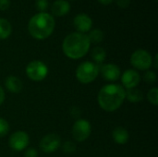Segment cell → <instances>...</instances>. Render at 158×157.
<instances>
[{"label":"cell","mask_w":158,"mask_h":157,"mask_svg":"<svg viewBox=\"0 0 158 157\" xmlns=\"http://www.w3.org/2000/svg\"><path fill=\"white\" fill-rule=\"evenodd\" d=\"M125 100V89L119 84L105 85L98 93L97 102L102 109L113 112L118 109Z\"/></svg>","instance_id":"cell-1"},{"label":"cell","mask_w":158,"mask_h":157,"mask_svg":"<svg viewBox=\"0 0 158 157\" xmlns=\"http://www.w3.org/2000/svg\"><path fill=\"white\" fill-rule=\"evenodd\" d=\"M91 43L87 34L81 32H72L66 36L62 43L64 54L71 59L83 57L90 50Z\"/></svg>","instance_id":"cell-2"},{"label":"cell","mask_w":158,"mask_h":157,"mask_svg":"<svg viewBox=\"0 0 158 157\" xmlns=\"http://www.w3.org/2000/svg\"><path fill=\"white\" fill-rule=\"evenodd\" d=\"M56 21L54 17L46 12H39L31 18L28 30L30 34L36 40H44L54 31Z\"/></svg>","instance_id":"cell-3"},{"label":"cell","mask_w":158,"mask_h":157,"mask_svg":"<svg viewBox=\"0 0 158 157\" xmlns=\"http://www.w3.org/2000/svg\"><path fill=\"white\" fill-rule=\"evenodd\" d=\"M99 65L85 61L79 65L76 69V78L77 80L83 84H88L93 82L98 76L99 73Z\"/></svg>","instance_id":"cell-4"},{"label":"cell","mask_w":158,"mask_h":157,"mask_svg":"<svg viewBox=\"0 0 158 157\" xmlns=\"http://www.w3.org/2000/svg\"><path fill=\"white\" fill-rule=\"evenodd\" d=\"M131 63L136 69L147 70L153 65V57L148 51L144 49H138L132 53L131 56Z\"/></svg>","instance_id":"cell-5"},{"label":"cell","mask_w":158,"mask_h":157,"mask_svg":"<svg viewBox=\"0 0 158 157\" xmlns=\"http://www.w3.org/2000/svg\"><path fill=\"white\" fill-rule=\"evenodd\" d=\"M26 74L30 80L33 81H41L46 78L48 68L43 61L33 60L27 65Z\"/></svg>","instance_id":"cell-6"},{"label":"cell","mask_w":158,"mask_h":157,"mask_svg":"<svg viewBox=\"0 0 158 157\" xmlns=\"http://www.w3.org/2000/svg\"><path fill=\"white\" fill-rule=\"evenodd\" d=\"M92 127L86 119H78L72 127V136L76 142L81 143L87 140L91 134Z\"/></svg>","instance_id":"cell-7"},{"label":"cell","mask_w":158,"mask_h":157,"mask_svg":"<svg viewBox=\"0 0 158 157\" xmlns=\"http://www.w3.org/2000/svg\"><path fill=\"white\" fill-rule=\"evenodd\" d=\"M29 142H30L29 135L25 131L19 130L10 135L8 140V145L12 150L20 152L23 151L28 146Z\"/></svg>","instance_id":"cell-8"},{"label":"cell","mask_w":158,"mask_h":157,"mask_svg":"<svg viewBox=\"0 0 158 157\" xmlns=\"http://www.w3.org/2000/svg\"><path fill=\"white\" fill-rule=\"evenodd\" d=\"M60 145H61L60 137L55 133H50V134L45 135L39 143L40 149L43 152L47 153V154L57 151Z\"/></svg>","instance_id":"cell-9"},{"label":"cell","mask_w":158,"mask_h":157,"mask_svg":"<svg viewBox=\"0 0 158 157\" xmlns=\"http://www.w3.org/2000/svg\"><path fill=\"white\" fill-rule=\"evenodd\" d=\"M140 81H141V76L139 72L134 69H128L121 76L122 85L126 89L136 88L139 85Z\"/></svg>","instance_id":"cell-10"},{"label":"cell","mask_w":158,"mask_h":157,"mask_svg":"<svg viewBox=\"0 0 158 157\" xmlns=\"http://www.w3.org/2000/svg\"><path fill=\"white\" fill-rule=\"evenodd\" d=\"M73 24L78 32L86 33L91 31L93 26V20L87 14L81 13L74 18Z\"/></svg>","instance_id":"cell-11"},{"label":"cell","mask_w":158,"mask_h":157,"mask_svg":"<svg viewBox=\"0 0 158 157\" xmlns=\"http://www.w3.org/2000/svg\"><path fill=\"white\" fill-rule=\"evenodd\" d=\"M102 77L108 81H115L120 77V69L115 64H106L99 68Z\"/></svg>","instance_id":"cell-12"},{"label":"cell","mask_w":158,"mask_h":157,"mask_svg":"<svg viewBox=\"0 0 158 157\" xmlns=\"http://www.w3.org/2000/svg\"><path fill=\"white\" fill-rule=\"evenodd\" d=\"M70 10V5L67 0H56L51 6L53 15L56 17H62L67 15Z\"/></svg>","instance_id":"cell-13"},{"label":"cell","mask_w":158,"mask_h":157,"mask_svg":"<svg viewBox=\"0 0 158 157\" xmlns=\"http://www.w3.org/2000/svg\"><path fill=\"white\" fill-rule=\"evenodd\" d=\"M5 85H6V88L10 93H20L23 87L22 81L15 76H8L5 81Z\"/></svg>","instance_id":"cell-14"},{"label":"cell","mask_w":158,"mask_h":157,"mask_svg":"<svg viewBox=\"0 0 158 157\" xmlns=\"http://www.w3.org/2000/svg\"><path fill=\"white\" fill-rule=\"evenodd\" d=\"M112 138L118 144H125L129 141L130 135L126 129L123 127H117L112 132Z\"/></svg>","instance_id":"cell-15"},{"label":"cell","mask_w":158,"mask_h":157,"mask_svg":"<svg viewBox=\"0 0 158 157\" xmlns=\"http://www.w3.org/2000/svg\"><path fill=\"white\" fill-rule=\"evenodd\" d=\"M125 99L131 103H139L143 99V94L137 88L127 89L125 90Z\"/></svg>","instance_id":"cell-16"},{"label":"cell","mask_w":158,"mask_h":157,"mask_svg":"<svg viewBox=\"0 0 158 157\" xmlns=\"http://www.w3.org/2000/svg\"><path fill=\"white\" fill-rule=\"evenodd\" d=\"M12 32L11 23L4 18H0V40L7 39Z\"/></svg>","instance_id":"cell-17"},{"label":"cell","mask_w":158,"mask_h":157,"mask_svg":"<svg viewBox=\"0 0 158 157\" xmlns=\"http://www.w3.org/2000/svg\"><path fill=\"white\" fill-rule=\"evenodd\" d=\"M92 58L95 61V64H101L105 61L106 56V50L101 47V46H95L92 50Z\"/></svg>","instance_id":"cell-18"},{"label":"cell","mask_w":158,"mask_h":157,"mask_svg":"<svg viewBox=\"0 0 158 157\" xmlns=\"http://www.w3.org/2000/svg\"><path fill=\"white\" fill-rule=\"evenodd\" d=\"M89 41L91 43H100L104 40V32L100 29H94L89 31V34H87Z\"/></svg>","instance_id":"cell-19"},{"label":"cell","mask_w":158,"mask_h":157,"mask_svg":"<svg viewBox=\"0 0 158 157\" xmlns=\"http://www.w3.org/2000/svg\"><path fill=\"white\" fill-rule=\"evenodd\" d=\"M147 99L148 101L154 105H158V88L155 87V88H152L148 93H147Z\"/></svg>","instance_id":"cell-20"},{"label":"cell","mask_w":158,"mask_h":157,"mask_svg":"<svg viewBox=\"0 0 158 157\" xmlns=\"http://www.w3.org/2000/svg\"><path fill=\"white\" fill-rule=\"evenodd\" d=\"M9 131V125L7 121L2 118H0V138L5 137Z\"/></svg>","instance_id":"cell-21"},{"label":"cell","mask_w":158,"mask_h":157,"mask_svg":"<svg viewBox=\"0 0 158 157\" xmlns=\"http://www.w3.org/2000/svg\"><path fill=\"white\" fill-rule=\"evenodd\" d=\"M143 80L145 81L146 83L148 84H153L156 82V72L154 71H151V70H148L145 72L144 76H143Z\"/></svg>","instance_id":"cell-22"},{"label":"cell","mask_w":158,"mask_h":157,"mask_svg":"<svg viewBox=\"0 0 158 157\" xmlns=\"http://www.w3.org/2000/svg\"><path fill=\"white\" fill-rule=\"evenodd\" d=\"M62 149L66 154H72L76 150V145L72 142H65L62 145Z\"/></svg>","instance_id":"cell-23"},{"label":"cell","mask_w":158,"mask_h":157,"mask_svg":"<svg viewBox=\"0 0 158 157\" xmlns=\"http://www.w3.org/2000/svg\"><path fill=\"white\" fill-rule=\"evenodd\" d=\"M48 0H36L35 6L38 11L40 12H45V10L48 8Z\"/></svg>","instance_id":"cell-24"},{"label":"cell","mask_w":158,"mask_h":157,"mask_svg":"<svg viewBox=\"0 0 158 157\" xmlns=\"http://www.w3.org/2000/svg\"><path fill=\"white\" fill-rule=\"evenodd\" d=\"M38 156V152L36 151L35 148H29L25 151L24 157H37Z\"/></svg>","instance_id":"cell-25"},{"label":"cell","mask_w":158,"mask_h":157,"mask_svg":"<svg viewBox=\"0 0 158 157\" xmlns=\"http://www.w3.org/2000/svg\"><path fill=\"white\" fill-rule=\"evenodd\" d=\"M10 6V0H0V10L6 11Z\"/></svg>","instance_id":"cell-26"},{"label":"cell","mask_w":158,"mask_h":157,"mask_svg":"<svg viewBox=\"0 0 158 157\" xmlns=\"http://www.w3.org/2000/svg\"><path fill=\"white\" fill-rule=\"evenodd\" d=\"M116 2H117L118 6L121 8H126L131 4V0H116Z\"/></svg>","instance_id":"cell-27"},{"label":"cell","mask_w":158,"mask_h":157,"mask_svg":"<svg viewBox=\"0 0 158 157\" xmlns=\"http://www.w3.org/2000/svg\"><path fill=\"white\" fill-rule=\"evenodd\" d=\"M73 109L75 110V111H73L72 109H71V116L73 117V118H80V115H81V111H80V109L79 108H77V107H73Z\"/></svg>","instance_id":"cell-28"},{"label":"cell","mask_w":158,"mask_h":157,"mask_svg":"<svg viewBox=\"0 0 158 157\" xmlns=\"http://www.w3.org/2000/svg\"><path fill=\"white\" fill-rule=\"evenodd\" d=\"M4 101H5V92L3 88L0 86V105L4 103Z\"/></svg>","instance_id":"cell-29"},{"label":"cell","mask_w":158,"mask_h":157,"mask_svg":"<svg viewBox=\"0 0 158 157\" xmlns=\"http://www.w3.org/2000/svg\"><path fill=\"white\" fill-rule=\"evenodd\" d=\"M114 0H98L99 3H101L102 5H105V6H107V5H110Z\"/></svg>","instance_id":"cell-30"},{"label":"cell","mask_w":158,"mask_h":157,"mask_svg":"<svg viewBox=\"0 0 158 157\" xmlns=\"http://www.w3.org/2000/svg\"><path fill=\"white\" fill-rule=\"evenodd\" d=\"M157 59H158V56L156 55V57H155V59L153 60V61H155V64H154V66H155V68H158Z\"/></svg>","instance_id":"cell-31"}]
</instances>
